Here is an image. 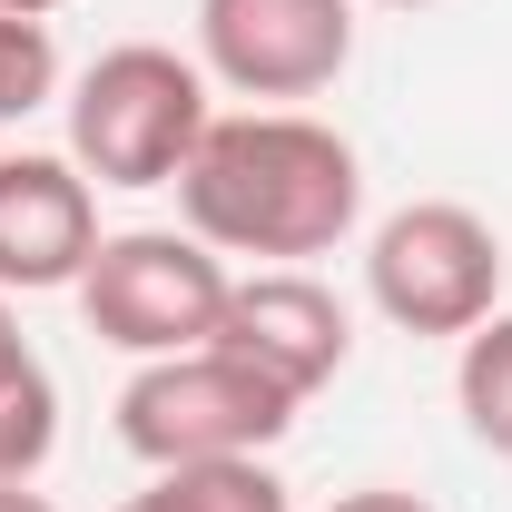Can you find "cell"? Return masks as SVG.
Instances as JSON below:
<instances>
[{
  "label": "cell",
  "instance_id": "cell-18",
  "mask_svg": "<svg viewBox=\"0 0 512 512\" xmlns=\"http://www.w3.org/2000/svg\"><path fill=\"white\" fill-rule=\"evenodd\" d=\"M119 512H138V503H119Z\"/></svg>",
  "mask_w": 512,
  "mask_h": 512
},
{
  "label": "cell",
  "instance_id": "cell-13",
  "mask_svg": "<svg viewBox=\"0 0 512 512\" xmlns=\"http://www.w3.org/2000/svg\"><path fill=\"white\" fill-rule=\"evenodd\" d=\"M325 512H434L424 493H394V483H365V493H335Z\"/></svg>",
  "mask_w": 512,
  "mask_h": 512
},
{
  "label": "cell",
  "instance_id": "cell-15",
  "mask_svg": "<svg viewBox=\"0 0 512 512\" xmlns=\"http://www.w3.org/2000/svg\"><path fill=\"white\" fill-rule=\"evenodd\" d=\"M0 512H50V493H30V483H0Z\"/></svg>",
  "mask_w": 512,
  "mask_h": 512
},
{
  "label": "cell",
  "instance_id": "cell-5",
  "mask_svg": "<svg viewBox=\"0 0 512 512\" xmlns=\"http://www.w3.org/2000/svg\"><path fill=\"white\" fill-rule=\"evenodd\" d=\"M365 296L404 335H473L503 296V237L463 197H414L394 207L365 247Z\"/></svg>",
  "mask_w": 512,
  "mask_h": 512
},
{
  "label": "cell",
  "instance_id": "cell-10",
  "mask_svg": "<svg viewBox=\"0 0 512 512\" xmlns=\"http://www.w3.org/2000/svg\"><path fill=\"white\" fill-rule=\"evenodd\" d=\"M453 404H463L473 444L512 463V316H503V306H493V316L463 335V365H453Z\"/></svg>",
  "mask_w": 512,
  "mask_h": 512
},
{
  "label": "cell",
  "instance_id": "cell-2",
  "mask_svg": "<svg viewBox=\"0 0 512 512\" xmlns=\"http://www.w3.org/2000/svg\"><path fill=\"white\" fill-rule=\"evenodd\" d=\"M207 119V69L158 40H119L69 79V158L99 188H178Z\"/></svg>",
  "mask_w": 512,
  "mask_h": 512
},
{
  "label": "cell",
  "instance_id": "cell-7",
  "mask_svg": "<svg viewBox=\"0 0 512 512\" xmlns=\"http://www.w3.org/2000/svg\"><path fill=\"white\" fill-rule=\"evenodd\" d=\"M207 345H227L237 365H256L266 384H286L296 404L325 394V384L345 375V355H355V316H345V296L316 286L306 266H256L227 286V316Z\"/></svg>",
  "mask_w": 512,
  "mask_h": 512
},
{
  "label": "cell",
  "instance_id": "cell-3",
  "mask_svg": "<svg viewBox=\"0 0 512 512\" xmlns=\"http://www.w3.org/2000/svg\"><path fill=\"white\" fill-rule=\"evenodd\" d=\"M296 394L266 384L256 365H237L227 345H188V355H148L119 384V444L168 473V463H227V453L286 444Z\"/></svg>",
  "mask_w": 512,
  "mask_h": 512
},
{
  "label": "cell",
  "instance_id": "cell-4",
  "mask_svg": "<svg viewBox=\"0 0 512 512\" xmlns=\"http://www.w3.org/2000/svg\"><path fill=\"white\" fill-rule=\"evenodd\" d=\"M227 256L207 247V237H178V227H119V237H99L89 256V276H79V316L99 345H119V355H188L217 335L227 316Z\"/></svg>",
  "mask_w": 512,
  "mask_h": 512
},
{
  "label": "cell",
  "instance_id": "cell-17",
  "mask_svg": "<svg viewBox=\"0 0 512 512\" xmlns=\"http://www.w3.org/2000/svg\"><path fill=\"white\" fill-rule=\"evenodd\" d=\"M375 10H434V0H375Z\"/></svg>",
  "mask_w": 512,
  "mask_h": 512
},
{
  "label": "cell",
  "instance_id": "cell-11",
  "mask_svg": "<svg viewBox=\"0 0 512 512\" xmlns=\"http://www.w3.org/2000/svg\"><path fill=\"white\" fill-rule=\"evenodd\" d=\"M50 99H60V40H50V20L0 10V128L40 119Z\"/></svg>",
  "mask_w": 512,
  "mask_h": 512
},
{
  "label": "cell",
  "instance_id": "cell-1",
  "mask_svg": "<svg viewBox=\"0 0 512 512\" xmlns=\"http://www.w3.org/2000/svg\"><path fill=\"white\" fill-rule=\"evenodd\" d=\"M178 207H188V237H207L217 256L306 266L355 237L365 158L306 109H237V119H207L197 158L178 168Z\"/></svg>",
  "mask_w": 512,
  "mask_h": 512
},
{
  "label": "cell",
  "instance_id": "cell-6",
  "mask_svg": "<svg viewBox=\"0 0 512 512\" xmlns=\"http://www.w3.org/2000/svg\"><path fill=\"white\" fill-rule=\"evenodd\" d=\"M355 60V0H197V69L237 99H316Z\"/></svg>",
  "mask_w": 512,
  "mask_h": 512
},
{
  "label": "cell",
  "instance_id": "cell-9",
  "mask_svg": "<svg viewBox=\"0 0 512 512\" xmlns=\"http://www.w3.org/2000/svg\"><path fill=\"white\" fill-rule=\"evenodd\" d=\"M138 512H296L286 483L266 473V453H227V463H168L148 493H128Z\"/></svg>",
  "mask_w": 512,
  "mask_h": 512
},
{
  "label": "cell",
  "instance_id": "cell-16",
  "mask_svg": "<svg viewBox=\"0 0 512 512\" xmlns=\"http://www.w3.org/2000/svg\"><path fill=\"white\" fill-rule=\"evenodd\" d=\"M0 10H30V20H50V10H60V0H0Z\"/></svg>",
  "mask_w": 512,
  "mask_h": 512
},
{
  "label": "cell",
  "instance_id": "cell-8",
  "mask_svg": "<svg viewBox=\"0 0 512 512\" xmlns=\"http://www.w3.org/2000/svg\"><path fill=\"white\" fill-rule=\"evenodd\" d=\"M99 256V188L69 148H10L0 158V296L79 286Z\"/></svg>",
  "mask_w": 512,
  "mask_h": 512
},
{
  "label": "cell",
  "instance_id": "cell-12",
  "mask_svg": "<svg viewBox=\"0 0 512 512\" xmlns=\"http://www.w3.org/2000/svg\"><path fill=\"white\" fill-rule=\"evenodd\" d=\"M50 444H60V384H50V365H30L0 384V483H30Z\"/></svg>",
  "mask_w": 512,
  "mask_h": 512
},
{
  "label": "cell",
  "instance_id": "cell-14",
  "mask_svg": "<svg viewBox=\"0 0 512 512\" xmlns=\"http://www.w3.org/2000/svg\"><path fill=\"white\" fill-rule=\"evenodd\" d=\"M40 355H30V335H20V316H10V296H0V384L10 375H30Z\"/></svg>",
  "mask_w": 512,
  "mask_h": 512
}]
</instances>
